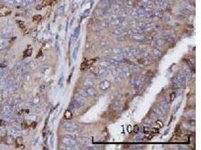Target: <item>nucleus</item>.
Returning a JSON list of instances; mask_svg holds the SVG:
<instances>
[{
  "label": "nucleus",
  "instance_id": "nucleus-1",
  "mask_svg": "<svg viewBox=\"0 0 201 150\" xmlns=\"http://www.w3.org/2000/svg\"><path fill=\"white\" fill-rule=\"evenodd\" d=\"M86 98H84L82 96H78L75 99H74L73 101L71 102L70 105H69V108L71 110H76L81 107H82V106L85 104L86 102Z\"/></svg>",
  "mask_w": 201,
  "mask_h": 150
},
{
  "label": "nucleus",
  "instance_id": "nucleus-2",
  "mask_svg": "<svg viewBox=\"0 0 201 150\" xmlns=\"http://www.w3.org/2000/svg\"><path fill=\"white\" fill-rule=\"evenodd\" d=\"M62 143L68 146V147H71V148H75L78 146V141H76L75 138H73L71 136H66L64 138H62Z\"/></svg>",
  "mask_w": 201,
  "mask_h": 150
},
{
  "label": "nucleus",
  "instance_id": "nucleus-3",
  "mask_svg": "<svg viewBox=\"0 0 201 150\" xmlns=\"http://www.w3.org/2000/svg\"><path fill=\"white\" fill-rule=\"evenodd\" d=\"M186 79L187 78H186L185 72L184 71H180L174 77L173 80V83H175L179 84V86H181V85L185 84Z\"/></svg>",
  "mask_w": 201,
  "mask_h": 150
},
{
  "label": "nucleus",
  "instance_id": "nucleus-4",
  "mask_svg": "<svg viewBox=\"0 0 201 150\" xmlns=\"http://www.w3.org/2000/svg\"><path fill=\"white\" fill-rule=\"evenodd\" d=\"M143 83H144V80L139 77H134L130 81V86H133V88H139V87L142 86Z\"/></svg>",
  "mask_w": 201,
  "mask_h": 150
},
{
  "label": "nucleus",
  "instance_id": "nucleus-5",
  "mask_svg": "<svg viewBox=\"0 0 201 150\" xmlns=\"http://www.w3.org/2000/svg\"><path fill=\"white\" fill-rule=\"evenodd\" d=\"M62 127H63L66 130L69 131H76L79 128L78 125L76 122H70V121L64 122L63 125H62Z\"/></svg>",
  "mask_w": 201,
  "mask_h": 150
},
{
  "label": "nucleus",
  "instance_id": "nucleus-6",
  "mask_svg": "<svg viewBox=\"0 0 201 150\" xmlns=\"http://www.w3.org/2000/svg\"><path fill=\"white\" fill-rule=\"evenodd\" d=\"M14 29L11 26H6L4 27L2 30V35L4 38H11V36H13L14 34Z\"/></svg>",
  "mask_w": 201,
  "mask_h": 150
},
{
  "label": "nucleus",
  "instance_id": "nucleus-7",
  "mask_svg": "<svg viewBox=\"0 0 201 150\" xmlns=\"http://www.w3.org/2000/svg\"><path fill=\"white\" fill-rule=\"evenodd\" d=\"M112 2L111 0H101L99 5V8L103 9V10H109L111 8Z\"/></svg>",
  "mask_w": 201,
  "mask_h": 150
},
{
  "label": "nucleus",
  "instance_id": "nucleus-8",
  "mask_svg": "<svg viewBox=\"0 0 201 150\" xmlns=\"http://www.w3.org/2000/svg\"><path fill=\"white\" fill-rule=\"evenodd\" d=\"M153 113L157 117H161L163 116H164L165 111L161 108V107L160 105H158V106H156V107H154L153 108Z\"/></svg>",
  "mask_w": 201,
  "mask_h": 150
},
{
  "label": "nucleus",
  "instance_id": "nucleus-9",
  "mask_svg": "<svg viewBox=\"0 0 201 150\" xmlns=\"http://www.w3.org/2000/svg\"><path fill=\"white\" fill-rule=\"evenodd\" d=\"M159 105L160 106L161 108L164 110L165 111V112H167L169 110V107H170V101H169L168 100L165 98H164L160 101Z\"/></svg>",
  "mask_w": 201,
  "mask_h": 150
},
{
  "label": "nucleus",
  "instance_id": "nucleus-10",
  "mask_svg": "<svg viewBox=\"0 0 201 150\" xmlns=\"http://www.w3.org/2000/svg\"><path fill=\"white\" fill-rule=\"evenodd\" d=\"M93 73L97 75V76H103V75L107 74L108 73V68H96L95 70L93 71Z\"/></svg>",
  "mask_w": 201,
  "mask_h": 150
},
{
  "label": "nucleus",
  "instance_id": "nucleus-11",
  "mask_svg": "<svg viewBox=\"0 0 201 150\" xmlns=\"http://www.w3.org/2000/svg\"><path fill=\"white\" fill-rule=\"evenodd\" d=\"M147 30H148V29H146V28H143V27H141V26H136V27L132 29L131 32L133 34L143 35L146 32H147Z\"/></svg>",
  "mask_w": 201,
  "mask_h": 150
},
{
  "label": "nucleus",
  "instance_id": "nucleus-12",
  "mask_svg": "<svg viewBox=\"0 0 201 150\" xmlns=\"http://www.w3.org/2000/svg\"><path fill=\"white\" fill-rule=\"evenodd\" d=\"M111 87V83L109 80H103L99 84V89L103 91L108 90Z\"/></svg>",
  "mask_w": 201,
  "mask_h": 150
},
{
  "label": "nucleus",
  "instance_id": "nucleus-13",
  "mask_svg": "<svg viewBox=\"0 0 201 150\" xmlns=\"http://www.w3.org/2000/svg\"><path fill=\"white\" fill-rule=\"evenodd\" d=\"M85 91H86V92L87 94V95L90 96V97H94V96H96L97 95V91L95 89H94L93 87H92V86L86 87Z\"/></svg>",
  "mask_w": 201,
  "mask_h": 150
},
{
  "label": "nucleus",
  "instance_id": "nucleus-14",
  "mask_svg": "<svg viewBox=\"0 0 201 150\" xmlns=\"http://www.w3.org/2000/svg\"><path fill=\"white\" fill-rule=\"evenodd\" d=\"M132 38H133V40L139 42H144L146 41V37H145L141 34H133Z\"/></svg>",
  "mask_w": 201,
  "mask_h": 150
},
{
  "label": "nucleus",
  "instance_id": "nucleus-15",
  "mask_svg": "<svg viewBox=\"0 0 201 150\" xmlns=\"http://www.w3.org/2000/svg\"><path fill=\"white\" fill-rule=\"evenodd\" d=\"M152 44L155 47H163L165 45V40L162 38H158L152 41Z\"/></svg>",
  "mask_w": 201,
  "mask_h": 150
},
{
  "label": "nucleus",
  "instance_id": "nucleus-16",
  "mask_svg": "<svg viewBox=\"0 0 201 150\" xmlns=\"http://www.w3.org/2000/svg\"><path fill=\"white\" fill-rule=\"evenodd\" d=\"M8 45V41L6 38H0V50L5 49Z\"/></svg>",
  "mask_w": 201,
  "mask_h": 150
},
{
  "label": "nucleus",
  "instance_id": "nucleus-17",
  "mask_svg": "<svg viewBox=\"0 0 201 150\" xmlns=\"http://www.w3.org/2000/svg\"><path fill=\"white\" fill-rule=\"evenodd\" d=\"M10 133L12 137H15V136H20L21 134V131L17 127H12L10 129Z\"/></svg>",
  "mask_w": 201,
  "mask_h": 150
},
{
  "label": "nucleus",
  "instance_id": "nucleus-18",
  "mask_svg": "<svg viewBox=\"0 0 201 150\" xmlns=\"http://www.w3.org/2000/svg\"><path fill=\"white\" fill-rule=\"evenodd\" d=\"M7 89L8 90L9 93L11 94V93H14L17 89V84L16 83H14V82H12L10 85L8 86V88Z\"/></svg>",
  "mask_w": 201,
  "mask_h": 150
},
{
  "label": "nucleus",
  "instance_id": "nucleus-19",
  "mask_svg": "<svg viewBox=\"0 0 201 150\" xmlns=\"http://www.w3.org/2000/svg\"><path fill=\"white\" fill-rule=\"evenodd\" d=\"M94 83H95V81L93 80V79L92 78H87L85 79V80L84 81V86L85 87H90V86H93L94 85Z\"/></svg>",
  "mask_w": 201,
  "mask_h": 150
},
{
  "label": "nucleus",
  "instance_id": "nucleus-20",
  "mask_svg": "<svg viewBox=\"0 0 201 150\" xmlns=\"http://www.w3.org/2000/svg\"><path fill=\"white\" fill-rule=\"evenodd\" d=\"M152 54L154 56H155V57H161V56H163V53L162 51L160 50H159V48L158 47H155L152 50Z\"/></svg>",
  "mask_w": 201,
  "mask_h": 150
},
{
  "label": "nucleus",
  "instance_id": "nucleus-21",
  "mask_svg": "<svg viewBox=\"0 0 201 150\" xmlns=\"http://www.w3.org/2000/svg\"><path fill=\"white\" fill-rule=\"evenodd\" d=\"M113 33L115 35H117L118 36H123L125 33V30L121 28H118L113 31Z\"/></svg>",
  "mask_w": 201,
  "mask_h": 150
},
{
  "label": "nucleus",
  "instance_id": "nucleus-22",
  "mask_svg": "<svg viewBox=\"0 0 201 150\" xmlns=\"http://www.w3.org/2000/svg\"><path fill=\"white\" fill-rule=\"evenodd\" d=\"M4 119L6 122H11L14 120V117L11 115V113H5V114H4Z\"/></svg>",
  "mask_w": 201,
  "mask_h": 150
},
{
  "label": "nucleus",
  "instance_id": "nucleus-23",
  "mask_svg": "<svg viewBox=\"0 0 201 150\" xmlns=\"http://www.w3.org/2000/svg\"><path fill=\"white\" fill-rule=\"evenodd\" d=\"M12 110H13V108H12V106H11V105H6V106H5V107H3V109H2V112H3L4 114H5V113H11Z\"/></svg>",
  "mask_w": 201,
  "mask_h": 150
},
{
  "label": "nucleus",
  "instance_id": "nucleus-24",
  "mask_svg": "<svg viewBox=\"0 0 201 150\" xmlns=\"http://www.w3.org/2000/svg\"><path fill=\"white\" fill-rule=\"evenodd\" d=\"M80 32H81V26L80 25H78L77 27L74 30V33H73V37L75 38V39H77L79 35H80Z\"/></svg>",
  "mask_w": 201,
  "mask_h": 150
},
{
  "label": "nucleus",
  "instance_id": "nucleus-25",
  "mask_svg": "<svg viewBox=\"0 0 201 150\" xmlns=\"http://www.w3.org/2000/svg\"><path fill=\"white\" fill-rule=\"evenodd\" d=\"M11 14V10H9L8 8H3L0 9V16H6Z\"/></svg>",
  "mask_w": 201,
  "mask_h": 150
},
{
  "label": "nucleus",
  "instance_id": "nucleus-26",
  "mask_svg": "<svg viewBox=\"0 0 201 150\" xmlns=\"http://www.w3.org/2000/svg\"><path fill=\"white\" fill-rule=\"evenodd\" d=\"M78 51H79V44H78L76 47H75L74 51H73V53H72V58H73V60H75V61L77 59L78 54Z\"/></svg>",
  "mask_w": 201,
  "mask_h": 150
},
{
  "label": "nucleus",
  "instance_id": "nucleus-27",
  "mask_svg": "<svg viewBox=\"0 0 201 150\" xmlns=\"http://www.w3.org/2000/svg\"><path fill=\"white\" fill-rule=\"evenodd\" d=\"M113 109L115 111H120L122 109V105L119 101H116L113 105Z\"/></svg>",
  "mask_w": 201,
  "mask_h": 150
},
{
  "label": "nucleus",
  "instance_id": "nucleus-28",
  "mask_svg": "<svg viewBox=\"0 0 201 150\" xmlns=\"http://www.w3.org/2000/svg\"><path fill=\"white\" fill-rule=\"evenodd\" d=\"M97 14H98V16H100V17L105 16V15H109L108 10H103V9L99 8V10L97 11Z\"/></svg>",
  "mask_w": 201,
  "mask_h": 150
},
{
  "label": "nucleus",
  "instance_id": "nucleus-29",
  "mask_svg": "<svg viewBox=\"0 0 201 150\" xmlns=\"http://www.w3.org/2000/svg\"><path fill=\"white\" fill-rule=\"evenodd\" d=\"M64 117H65V119H71L72 118V111L69 110H67L64 113Z\"/></svg>",
  "mask_w": 201,
  "mask_h": 150
},
{
  "label": "nucleus",
  "instance_id": "nucleus-30",
  "mask_svg": "<svg viewBox=\"0 0 201 150\" xmlns=\"http://www.w3.org/2000/svg\"><path fill=\"white\" fill-rule=\"evenodd\" d=\"M35 0H23L22 2V5L24 6V7H27V6H29L30 5H32Z\"/></svg>",
  "mask_w": 201,
  "mask_h": 150
},
{
  "label": "nucleus",
  "instance_id": "nucleus-31",
  "mask_svg": "<svg viewBox=\"0 0 201 150\" xmlns=\"http://www.w3.org/2000/svg\"><path fill=\"white\" fill-rule=\"evenodd\" d=\"M122 49L120 48H111V53L113 54H121Z\"/></svg>",
  "mask_w": 201,
  "mask_h": 150
},
{
  "label": "nucleus",
  "instance_id": "nucleus-32",
  "mask_svg": "<svg viewBox=\"0 0 201 150\" xmlns=\"http://www.w3.org/2000/svg\"><path fill=\"white\" fill-rule=\"evenodd\" d=\"M64 8H65V5H61L60 7H59V8H57V10H56V14H57V15H61L62 13H63Z\"/></svg>",
  "mask_w": 201,
  "mask_h": 150
},
{
  "label": "nucleus",
  "instance_id": "nucleus-33",
  "mask_svg": "<svg viewBox=\"0 0 201 150\" xmlns=\"http://www.w3.org/2000/svg\"><path fill=\"white\" fill-rule=\"evenodd\" d=\"M100 45H101L103 47L106 48V47H109V45H110V43H109L108 41H106V40H103V41H102L101 42H100Z\"/></svg>",
  "mask_w": 201,
  "mask_h": 150
},
{
  "label": "nucleus",
  "instance_id": "nucleus-34",
  "mask_svg": "<svg viewBox=\"0 0 201 150\" xmlns=\"http://www.w3.org/2000/svg\"><path fill=\"white\" fill-rule=\"evenodd\" d=\"M78 95H81V96H82V97H84V98H87V92H86V91H85V89H81V90H79L78 91Z\"/></svg>",
  "mask_w": 201,
  "mask_h": 150
},
{
  "label": "nucleus",
  "instance_id": "nucleus-35",
  "mask_svg": "<svg viewBox=\"0 0 201 150\" xmlns=\"http://www.w3.org/2000/svg\"><path fill=\"white\" fill-rule=\"evenodd\" d=\"M16 143H17V145H18V146H21V145L23 144V138H22L21 137L18 136V137H17Z\"/></svg>",
  "mask_w": 201,
  "mask_h": 150
},
{
  "label": "nucleus",
  "instance_id": "nucleus-36",
  "mask_svg": "<svg viewBox=\"0 0 201 150\" xmlns=\"http://www.w3.org/2000/svg\"><path fill=\"white\" fill-rule=\"evenodd\" d=\"M31 55H32V50L31 49L27 50L25 51L24 53H23V56H25V57H29V56H30Z\"/></svg>",
  "mask_w": 201,
  "mask_h": 150
},
{
  "label": "nucleus",
  "instance_id": "nucleus-37",
  "mask_svg": "<svg viewBox=\"0 0 201 150\" xmlns=\"http://www.w3.org/2000/svg\"><path fill=\"white\" fill-rule=\"evenodd\" d=\"M9 92H8V90L7 89H4L3 91H2V98H6V97H8V95H9Z\"/></svg>",
  "mask_w": 201,
  "mask_h": 150
},
{
  "label": "nucleus",
  "instance_id": "nucleus-38",
  "mask_svg": "<svg viewBox=\"0 0 201 150\" xmlns=\"http://www.w3.org/2000/svg\"><path fill=\"white\" fill-rule=\"evenodd\" d=\"M6 133H7V131L5 128H2L0 129V137H5L6 135Z\"/></svg>",
  "mask_w": 201,
  "mask_h": 150
},
{
  "label": "nucleus",
  "instance_id": "nucleus-39",
  "mask_svg": "<svg viewBox=\"0 0 201 150\" xmlns=\"http://www.w3.org/2000/svg\"><path fill=\"white\" fill-rule=\"evenodd\" d=\"M90 9H87V10H85L84 11V13H83V16H82V19H84V18H85L86 17H87L89 15V14H90Z\"/></svg>",
  "mask_w": 201,
  "mask_h": 150
},
{
  "label": "nucleus",
  "instance_id": "nucleus-40",
  "mask_svg": "<svg viewBox=\"0 0 201 150\" xmlns=\"http://www.w3.org/2000/svg\"><path fill=\"white\" fill-rule=\"evenodd\" d=\"M62 82H63V74H61V76L59 79V81H58V85L62 87Z\"/></svg>",
  "mask_w": 201,
  "mask_h": 150
},
{
  "label": "nucleus",
  "instance_id": "nucleus-41",
  "mask_svg": "<svg viewBox=\"0 0 201 150\" xmlns=\"http://www.w3.org/2000/svg\"><path fill=\"white\" fill-rule=\"evenodd\" d=\"M21 102V99L20 98H14V101H13V105L12 106H17Z\"/></svg>",
  "mask_w": 201,
  "mask_h": 150
},
{
  "label": "nucleus",
  "instance_id": "nucleus-42",
  "mask_svg": "<svg viewBox=\"0 0 201 150\" xmlns=\"http://www.w3.org/2000/svg\"><path fill=\"white\" fill-rule=\"evenodd\" d=\"M40 102V98L39 97H35L33 99V104L34 105H38Z\"/></svg>",
  "mask_w": 201,
  "mask_h": 150
},
{
  "label": "nucleus",
  "instance_id": "nucleus-43",
  "mask_svg": "<svg viewBox=\"0 0 201 150\" xmlns=\"http://www.w3.org/2000/svg\"><path fill=\"white\" fill-rule=\"evenodd\" d=\"M7 140H8L7 143H8V144H11V143H12V142H13V137H12L11 135L7 137Z\"/></svg>",
  "mask_w": 201,
  "mask_h": 150
},
{
  "label": "nucleus",
  "instance_id": "nucleus-44",
  "mask_svg": "<svg viewBox=\"0 0 201 150\" xmlns=\"http://www.w3.org/2000/svg\"><path fill=\"white\" fill-rule=\"evenodd\" d=\"M179 84H177V83H173V85L171 86V89H177L178 88H179Z\"/></svg>",
  "mask_w": 201,
  "mask_h": 150
},
{
  "label": "nucleus",
  "instance_id": "nucleus-45",
  "mask_svg": "<svg viewBox=\"0 0 201 150\" xmlns=\"http://www.w3.org/2000/svg\"><path fill=\"white\" fill-rule=\"evenodd\" d=\"M42 19V17L40 15H36L33 17V20L34 21H40Z\"/></svg>",
  "mask_w": 201,
  "mask_h": 150
},
{
  "label": "nucleus",
  "instance_id": "nucleus-46",
  "mask_svg": "<svg viewBox=\"0 0 201 150\" xmlns=\"http://www.w3.org/2000/svg\"><path fill=\"white\" fill-rule=\"evenodd\" d=\"M1 1H3L8 4H14V0H1Z\"/></svg>",
  "mask_w": 201,
  "mask_h": 150
},
{
  "label": "nucleus",
  "instance_id": "nucleus-47",
  "mask_svg": "<svg viewBox=\"0 0 201 150\" xmlns=\"http://www.w3.org/2000/svg\"><path fill=\"white\" fill-rule=\"evenodd\" d=\"M175 97H176V95H175V93H171V95H170V101H171V102L175 98Z\"/></svg>",
  "mask_w": 201,
  "mask_h": 150
},
{
  "label": "nucleus",
  "instance_id": "nucleus-48",
  "mask_svg": "<svg viewBox=\"0 0 201 150\" xmlns=\"http://www.w3.org/2000/svg\"><path fill=\"white\" fill-rule=\"evenodd\" d=\"M54 134H52L51 136V138H50V143H51V146H53V145H54Z\"/></svg>",
  "mask_w": 201,
  "mask_h": 150
},
{
  "label": "nucleus",
  "instance_id": "nucleus-49",
  "mask_svg": "<svg viewBox=\"0 0 201 150\" xmlns=\"http://www.w3.org/2000/svg\"><path fill=\"white\" fill-rule=\"evenodd\" d=\"M18 25H19V26H20L21 28H24L25 27V25H24V23L22 22V21H18Z\"/></svg>",
  "mask_w": 201,
  "mask_h": 150
},
{
  "label": "nucleus",
  "instance_id": "nucleus-50",
  "mask_svg": "<svg viewBox=\"0 0 201 150\" xmlns=\"http://www.w3.org/2000/svg\"><path fill=\"white\" fill-rule=\"evenodd\" d=\"M144 133L145 134H147L148 133L149 131H150V129H149V127H144Z\"/></svg>",
  "mask_w": 201,
  "mask_h": 150
},
{
  "label": "nucleus",
  "instance_id": "nucleus-51",
  "mask_svg": "<svg viewBox=\"0 0 201 150\" xmlns=\"http://www.w3.org/2000/svg\"><path fill=\"white\" fill-rule=\"evenodd\" d=\"M146 124H148V125H152V124L153 123V119H147V120L146 121Z\"/></svg>",
  "mask_w": 201,
  "mask_h": 150
},
{
  "label": "nucleus",
  "instance_id": "nucleus-52",
  "mask_svg": "<svg viewBox=\"0 0 201 150\" xmlns=\"http://www.w3.org/2000/svg\"><path fill=\"white\" fill-rule=\"evenodd\" d=\"M175 134H176L177 136H180V134H181V130L179 128H176V130H175Z\"/></svg>",
  "mask_w": 201,
  "mask_h": 150
},
{
  "label": "nucleus",
  "instance_id": "nucleus-53",
  "mask_svg": "<svg viewBox=\"0 0 201 150\" xmlns=\"http://www.w3.org/2000/svg\"><path fill=\"white\" fill-rule=\"evenodd\" d=\"M23 1V0H14V3L20 5V4H22Z\"/></svg>",
  "mask_w": 201,
  "mask_h": 150
},
{
  "label": "nucleus",
  "instance_id": "nucleus-54",
  "mask_svg": "<svg viewBox=\"0 0 201 150\" xmlns=\"http://www.w3.org/2000/svg\"><path fill=\"white\" fill-rule=\"evenodd\" d=\"M134 128V129H133L134 132H135V133H137V132H138V131H139V127H138V125H136L134 126V128Z\"/></svg>",
  "mask_w": 201,
  "mask_h": 150
},
{
  "label": "nucleus",
  "instance_id": "nucleus-55",
  "mask_svg": "<svg viewBox=\"0 0 201 150\" xmlns=\"http://www.w3.org/2000/svg\"><path fill=\"white\" fill-rule=\"evenodd\" d=\"M152 132H153L154 134H158V133L159 132V131H158V128H153V130H152Z\"/></svg>",
  "mask_w": 201,
  "mask_h": 150
},
{
  "label": "nucleus",
  "instance_id": "nucleus-56",
  "mask_svg": "<svg viewBox=\"0 0 201 150\" xmlns=\"http://www.w3.org/2000/svg\"><path fill=\"white\" fill-rule=\"evenodd\" d=\"M157 124H158V125H160V128H162L163 126H164V125L162 124V122H161L160 121H157Z\"/></svg>",
  "mask_w": 201,
  "mask_h": 150
},
{
  "label": "nucleus",
  "instance_id": "nucleus-57",
  "mask_svg": "<svg viewBox=\"0 0 201 150\" xmlns=\"http://www.w3.org/2000/svg\"><path fill=\"white\" fill-rule=\"evenodd\" d=\"M133 148L134 149H141V145H135V146H133Z\"/></svg>",
  "mask_w": 201,
  "mask_h": 150
},
{
  "label": "nucleus",
  "instance_id": "nucleus-58",
  "mask_svg": "<svg viewBox=\"0 0 201 150\" xmlns=\"http://www.w3.org/2000/svg\"><path fill=\"white\" fill-rule=\"evenodd\" d=\"M181 102H180L179 104V106H178V107H176V109H175V112H176L178 110H179V108L180 107V106H181Z\"/></svg>",
  "mask_w": 201,
  "mask_h": 150
},
{
  "label": "nucleus",
  "instance_id": "nucleus-59",
  "mask_svg": "<svg viewBox=\"0 0 201 150\" xmlns=\"http://www.w3.org/2000/svg\"><path fill=\"white\" fill-rule=\"evenodd\" d=\"M127 131H128V132H130V131H131V126H128L127 127Z\"/></svg>",
  "mask_w": 201,
  "mask_h": 150
},
{
  "label": "nucleus",
  "instance_id": "nucleus-60",
  "mask_svg": "<svg viewBox=\"0 0 201 150\" xmlns=\"http://www.w3.org/2000/svg\"><path fill=\"white\" fill-rule=\"evenodd\" d=\"M2 70H3L2 68H0V74H1V72L2 71Z\"/></svg>",
  "mask_w": 201,
  "mask_h": 150
},
{
  "label": "nucleus",
  "instance_id": "nucleus-61",
  "mask_svg": "<svg viewBox=\"0 0 201 150\" xmlns=\"http://www.w3.org/2000/svg\"><path fill=\"white\" fill-rule=\"evenodd\" d=\"M35 1H37V2H39V1H41V0H35Z\"/></svg>",
  "mask_w": 201,
  "mask_h": 150
}]
</instances>
